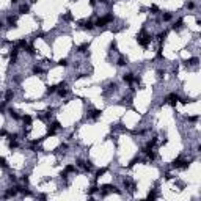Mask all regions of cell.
Here are the masks:
<instances>
[{"mask_svg":"<svg viewBox=\"0 0 201 201\" xmlns=\"http://www.w3.org/2000/svg\"><path fill=\"white\" fill-rule=\"evenodd\" d=\"M79 24H80V27H82L83 30H88V32H91V30L94 28V22L90 21V19L88 21H82V22H79Z\"/></svg>","mask_w":201,"mask_h":201,"instance_id":"1","label":"cell"},{"mask_svg":"<svg viewBox=\"0 0 201 201\" xmlns=\"http://www.w3.org/2000/svg\"><path fill=\"white\" fill-rule=\"evenodd\" d=\"M30 11V5H27V3H22V5H19V13L21 14H25V13Z\"/></svg>","mask_w":201,"mask_h":201,"instance_id":"2","label":"cell"}]
</instances>
